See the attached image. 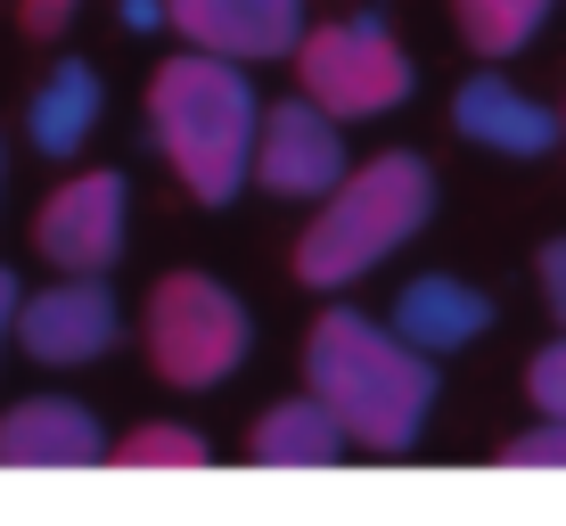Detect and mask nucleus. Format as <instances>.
Instances as JSON below:
<instances>
[{
  "instance_id": "obj_20",
  "label": "nucleus",
  "mask_w": 566,
  "mask_h": 526,
  "mask_svg": "<svg viewBox=\"0 0 566 526\" xmlns=\"http://www.w3.org/2000/svg\"><path fill=\"white\" fill-rule=\"evenodd\" d=\"M74 9L83 0H17V25H25V42H57L74 25Z\"/></svg>"
},
{
  "instance_id": "obj_7",
  "label": "nucleus",
  "mask_w": 566,
  "mask_h": 526,
  "mask_svg": "<svg viewBox=\"0 0 566 526\" xmlns=\"http://www.w3.org/2000/svg\"><path fill=\"white\" fill-rule=\"evenodd\" d=\"M345 173H354V157H345V115H328L312 91H287V100L263 107V141H255V189L263 198L321 206Z\"/></svg>"
},
{
  "instance_id": "obj_16",
  "label": "nucleus",
  "mask_w": 566,
  "mask_h": 526,
  "mask_svg": "<svg viewBox=\"0 0 566 526\" xmlns=\"http://www.w3.org/2000/svg\"><path fill=\"white\" fill-rule=\"evenodd\" d=\"M206 436L198 427H172V420H148L132 436H115V470H206Z\"/></svg>"
},
{
  "instance_id": "obj_14",
  "label": "nucleus",
  "mask_w": 566,
  "mask_h": 526,
  "mask_svg": "<svg viewBox=\"0 0 566 526\" xmlns=\"http://www.w3.org/2000/svg\"><path fill=\"white\" fill-rule=\"evenodd\" d=\"M91 124H99V74H91L83 58H66V66H50L42 83H33L25 132H33L42 157H74V148L91 141Z\"/></svg>"
},
{
  "instance_id": "obj_1",
  "label": "nucleus",
  "mask_w": 566,
  "mask_h": 526,
  "mask_svg": "<svg viewBox=\"0 0 566 526\" xmlns=\"http://www.w3.org/2000/svg\"><path fill=\"white\" fill-rule=\"evenodd\" d=\"M304 386L345 420V436L378 461H402L436 412V354L411 345L395 321H369L354 305H328L304 329Z\"/></svg>"
},
{
  "instance_id": "obj_5",
  "label": "nucleus",
  "mask_w": 566,
  "mask_h": 526,
  "mask_svg": "<svg viewBox=\"0 0 566 526\" xmlns=\"http://www.w3.org/2000/svg\"><path fill=\"white\" fill-rule=\"evenodd\" d=\"M419 66L411 50L395 42V25H386L378 9H354V17H328V25H312L296 42V91H312L328 115H345V124H369V115H395L411 100Z\"/></svg>"
},
{
  "instance_id": "obj_8",
  "label": "nucleus",
  "mask_w": 566,
  "mask_h": 526,
  "mask_svg": "<svg viewBox=\"0 0 566 526\" xmlns=\"http://www.w3.org/2000/svg\"><path fill=\"white\" fill-rule=\"evenodd\" d=\"M17 345L25 362L42 370H83V362H107L124 345V305L107 297L99 271H57L50 288H33L25 313H17Z\"/></svg>"
},
{
  "instance_id": "obj_2",
  "label": "nucleus",
  "mask_w": 566,
  "mask_h": 526,
  "mask_svg": "<svg viewBox=\"0 0 566 526\" xmlns=\"http://www.w3.org/2000/svg\"><path fill=\"white\" fill-rule=\"evenodd\" d=\"M148 148L198 206H230L255 182V141H263V100L239 58L222 50H172L148 74Z\"/></svg>"
},
{
  "instance_id": "obj_19",
  "label": "nucleus",
  "mask_w": 566,
  "mask_h": 526,
  "mask_svg": "<svg viewBox=\"0 0 566 526\" xmlns=\"http://www.w3.org/2000/svg\"><path fill=\"white\" fill-rule=\"evenodd\" d=\"M534 288H542V305H551V321L566 329V239H542V256H534Z\"/></svg>"
},
{
  "instance_id": "obj_4",
  "label": "nucleus",
  "mask_w": 566,
  "mask_h": 526,
  "mask_svg": "<svg viewBox=\"0 0 566 526\" xmlns=\"http://www.w3.org/2000/svg\"><path fill=\"white\" fill-rule=\"evenodd\" d=\"M140 354L172 395H206L255 354V313L213 271H165L140 305Z\"/></svg>"
},
{
  "instance_id": "obj_10",
  "label": "nucleus",
  "mask_w": 566,
  "mask_h": 526,
  "mask_svg": "<svg viewBox=\"0 0 566 526\" xmlns=\"http://www.w3.org/2000/svg\"><path fill=\"white\" fill-rule=\"evenodd\" d=\"M115 461V436L74 395H25L0 412V470H99Z\"/></svg>"
},
{
  "instance_id": "obj_15",
  "label": "nucleus",
  "mask_w": 566,
  "mask_h": 526,
  "mask_svg": "<svg viewBox=\"0 0 566 526\" xmlns=\"http://www.w3.org/2000/svg\"><path fill=\"white\" fill-rule=\"evenodd\" d=\"M551 9H558V0H452L460 42L476 50L484 66H510V58L534 42L542 25H551Z\"/></svg>"
},
{
  "instance_id": "obj_18",
  "label": "nucleus",
  "mask_w": 566,
  "mask_h": 526,
  "mask_svg": "<svg viewBox=\"0 0 566 526\" xmlns=\"http://www.w3.org/2000/svg\"><path fill=\"white\" fill-rule=\"evenodd\" d=\"M525 395H534V412L566 420V338H551L534 362H525Z\"/></svg>"
},
{
  "instance_id": "obj_11",
  "label": "nucleus",
  "mask_w": 566,
  "mask_h": 526,
  "mask_svg": "<svg viewBox=\"0 0 566 526\" xmlns=\"http://www.w3.org/2000/svg\"><path fill=\"white\" fill-rule=\"evenodd\" d=\"M452 132L476 141V148H493V157H551V148L566 141V107L551 115L542 100H525L501 66H476L452 91Z\"/></svg>"
},
{
  "instance_id": "obj_6",
  "label": "nucleus",
  "mask_w": 566,
  "mask_h": 526,
  "mask_svg": "<svg viewBox=\"0 0 566 526\" xmlns=\"http://www.w3.org/2000/svg\"><path fill=\"white\" fill-rule=\"evenodd\" d=\"M124 239H132V182L115 165H83L33 206V256L50 271H107L124 264Z\"/></svg>"
},
{
  "instance_id": "obj_9",
  "label": "nucleus",
  "mask_w": 566,
  "mask_h": 526,
  "mask_svg": "<svg viewBox=\"0 0 566 526\" xmlns=\"http://www.w3.org/2000/svg\"><path fill=\"white\" fill-rule=\"evenodd\" d=\"M165 25L189 50H222L239 66H271V58H296L304 42V0H156Z\"/></svg>"
},
{
  "instance_id": "obj_22",
  "label": "nucleus",
  "mask_w": 566,
  "mask_h": 526,
  "mask_svg": "<svg viewBox=\"0 0 566 526\" xmlns=\"http://www.w3.org/2000/svg\"><path fill=\"white\" fill-rule=\"evenodd\" d=\"M0 189H9V132H0Z\"/></svg>"
},
{
  "instance_id": "obj_17",
  "label": "nucleus",
  "mask_w": 566,
  "mask_h": 526,
  "mask_svg": "<svg viewBox=\"0 0 566 526\" xmlns=\"http://www.w3.org/2000/svg\"><path fill=\"white\" fill-rule=\"evenodd\" d=\"M501 461H510V470H566V420L542 412L534 427H517V436L501 444Z\"/></svg>"
},
{
  "instance_id": "obj_13",
  "label": "nucleus",
  "mask_w": 566,
  "mask_h": 526,
  "mask_svg": "<svg viewBox=\"0 0 566 526\" xmlns=\"http://www.w3.org/2000/svg\"><path fill=\"white\" fill-rule=\"evenodd\" d=\"M345 420L328 412L321 395H287V403H271V412L247 427V461H263V470H337L345 461Z\"/></svg>"
},
{
  "instance_id": "obj_21",
  "label": "nucleus",
  "mask_w": 566,
  "mask_h": 526,
  "mask_svg": "<svg viewBox=\"0 0 566 526\" xmlns=\"http://www.w3.org/2000/svg\"><path fill=\"white\" fill-rule=\"evenodd\" d=\"M17 313H25V288H17V271L0 264V354L17 345Z\"/></svg>"
},
{
  "instance_id": "obj_3",
  "label": "nucleus",
  "mask_w": 566,
  "mask_h": 526,
  "mask_svg": "<svg viewBox=\"0 0 566 526\" xmlns=\"http://www.w3.org/2000/svg\"><path fill=\"white\" fill-rule=\"evenodd\" d=\"M436 223V173L411 148H378L312 206V223L296 230V280L304 288H354L378 264H395L419 230Z\"/></svg>"
},
{
  "instance_id": "obj_12",
  "label": "nucleus",
  "mask_w": 566,
  "mask_h": 526,
  "mask_svg": "<svg viewBox=\"0 0 566 526\" xmlns=\"http://www.w3.org/2000/svg\"><path fill=\"white\" fill-rule=\"evenodd\" d=\"M386 321L443 362V354H460V345H476L484 329H493V305H484V288L452 280V271H419V280H402V297H395Z\"/></svg>"
}]
</instances>
